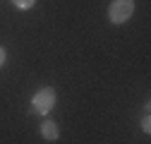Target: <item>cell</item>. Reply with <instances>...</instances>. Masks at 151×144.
<instances>
[{"label":"cell","instance_id":"277c9868","mask_svg":"<svg viewBox=\"0 0 151 144\" xmlns=\"http://www.w3.org/2000/svg\"><path fill=\"white\" fill-rule=\"evenodd\" d=\"M12 5L19 7V10H29V7L36 5V0H12Z\"/></svg>","mask_w":151,"mask_h":144},{"label":"cell","instance_id":"6da1fadb","mask_svg":"<svg viewBox=\"0 0 151 144\" xmlns=\"http://www.w3.org/2000/svg\"><path fill=\"white\" fill-rule=\"evenodd\" d=\"M134 12V0H113L108 7V19L113 24H125Z\"/></svg>","mask_w":151,"mask_h":144},{"label":"cell","instance_id":"3957f363","mask_svg":"<svg viewBox=\"0 0 151 144\" xmlns=\"http://www.w3.org/2000/svg\"><path fill=\"white\" fill-rule=\"evenodd\" d=\"M41 137L48 139V142H55L60 137V130H58V122H53V120H46L41 125Z\"/></svg>","mask_w":151,"mask_h":144},{"label":"cell","instance_id":"5b68a950","mask_svg":"<svg viewBox=\"0 0 151 144\" xmlns=\"http://www.w3.org/2000/svg\"><path fill=\"white\" fill-rule=\"evenodd\" d=\"M142 130H144V132H151V118H149V113L142 118Z\"/></svg>","mask_w":151,"mask_h":144},{"label":"cell","instance_id":"7a4b0ae2","mask_svg":"<svg viewBox=\"0 0 151 144\" xmlns=\"http://www.w3.org/2000/svg\"><path fill=\"white\" fill-rule=\"evenodd\" d=\"M31 106H34V111L41 113V115L50 113V108L55 106V89H50V86L39 89V91L34 94V99H31Z\"/></svg>","mask_w":151,"mask_h":144},{"label":"cell","instance_id":"8992f818","mask_svg":"<svg viewBox=\"0 0 151 144\" xmlns=\"http://www.w3.org/2000/svg\"><path fill=\"white\" fill-rule=\"evenodd\" d=\"M5 60H7V50L0 46V65H5Z\"/></svg>","mask_w":151,"mask_h":144}]
</instances>
